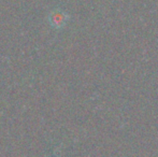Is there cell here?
<instances>
[{
    "mask_svg": "<svg viewBox=\"0 0 158 157\" xmlns=\"http://www.w3.org/2000/svg\"><path fill=\"white\" fill-rule=\"evenodd\" d=\"M69 16L60 10H55L50 14V23L52 24L53 27L61 28L67 23Z\"/></svg>",
    "mask_w": 158,
    "mask_h": 157,
    "instance_id": "cell-1",
    "label": "cell"
}]
</instances>
